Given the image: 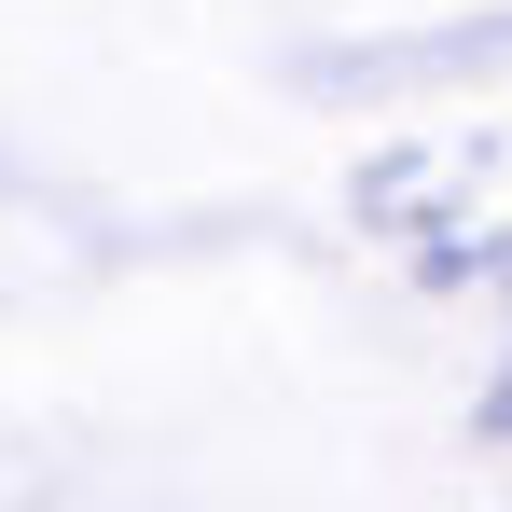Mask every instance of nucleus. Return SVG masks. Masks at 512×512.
<instances>
[]
</instances>
